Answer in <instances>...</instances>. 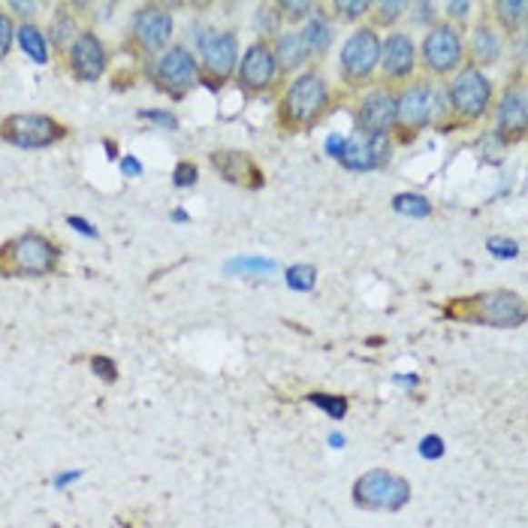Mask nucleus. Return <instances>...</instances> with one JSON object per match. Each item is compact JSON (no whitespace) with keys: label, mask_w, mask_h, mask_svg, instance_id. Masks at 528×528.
Returning <instances> with one entry per match:
<instances>
[{"label":"nucleus","mask_w":528,"mask_h":528,"mask_svg":"<svg viewBox=\"0 0 528 528\" xmlns=\"http://www.w3.org/2000/svg\"><path fill=\"white\" fill-rule=\"evenodd\" d=\"M299 40L302 45H305V52H308V61H320L324 55L329 52V45H333L335 40V25H333V18H329L324 9L317 6V13L308 18L305 27L299 31Z\"/></svg>","instance_id":"21"},{"label":"nucleus","mask_w":528,"mask_h":528,"mask_svg":"<svg viewBox=\"0 0 528 528\" xmlns=\"http://www.w3.org/2000/svg\"><path fill=\"white\" fill-rule=\"evenodd\" d=\"M242 266H230V272H275V263L269 260H235Z\"/></svg>","instance_id":"42"},{"label":"nucleus","mask_w":528,"mask_h":528,"mask_svg":"<svg viewBox=\"0 0 528 528\" xmlns=\"http://www.w3.org/2000/svg\"><path fill=\"white\" fill-rule=\"evenodd\" d=\"M91 372L97 374L100 381L115 384V377H118V365H115V360H109V356H91Z\"/></svg>","instance_id":"39"},{"label":"nucleus","mask_w":528,"mask_h":528,"mask_svg":"<svg viewBox=\"0 0 528 528\" xmlns=\"http://www.w3.org/2000/svg\"><path fill=\"white\" fill-rule=\"evenodd\" d=\"M139 118L148 121V125L164 127V130H178V118L173 115V112H164V109H143V112H139Z\"/></svg>","instance_id":"38"},{"label":"nucleus","mask_w":528,"mask_h":528,"mask_svg":"<svg viewBox=\"0 0 528 528\" xmlns=\"http://www.w3.org/2000/svg\"><path fill=\"white\" fill-rule=\"evenodd\" d=\"M393 212L404 214V218H429L432 214V203L420 194H399L393 200Z\"/></svg>","instance_id":"26"},{"label":"nucleus","mask_w":528,"mask_h":528,"mask_svg":"<svg viewBox=\"0 0 528 528\" xmlns=\"http://www.w3.org/2000/svg\"><path fill=\"white\" fill-rule=\"evenodd\" d=\"M173 15L166 13L164 6L157 4H148V6H139L136 15H134V43L139 45L143 52H166L169 49V40H173Z\"/></svg>","instance_id":"16"},{"label":"nucleus","mask_w":528,"mask_h":528,"mask_svg":"<svg viewBox=\"0 0 528 528\" xmlns=\"http://www.w3.org/2000/svg\"><path fill=\"white\" fill-rule=\"evenodd\" d=\"M196 79H200V64H196L187 45H169L166 52H160V58L151 67V82L160 91L173 94L175 100H182L196 85Z\"/></svg>","instance_id":"9"},{"label":"nucleus","mask_w":528,"mask_h":528,"mask_svg":"<svg viewBox=\"0 0 528 528\" xmlns=\"http://www.w3.org/2000/svg\"><path fill=\"white\" fill-rule=\"evenodd\" d=\"M13 40H15V25L13 18L6 13H0V61L6 58L9 49H13Z\"/></svg>","instance_id":"40"},{"label":"nucleus","mask_w":528,"mask_h":528,"mask_svg":"<svg viewBox=\"0 0 528 528\" xmlns=\"http://www.w3.org/2000/svg\"><path fill=\"white\" fill-rule=\"evenodd\" d=\"M450 115H453V112H450L444 88H432L429 91V125H438V121H444Z\"/></svg>","instance_id":"33"},{"label":"nucleus","mask_w":528,"mask_h":528,"mask_svg":"<svg viewBox=\"0 0 528 528\" xmlns=\"http://www.w3.org/2000/svg\"><path fill=\"white\" fill-rule=\"evenodd\" d=\"M381 88H395V85H408L417 73V43L411 40V34L393 31L381 40Z\"/></svg>","instance_id":"11"},{"label":"nucleus","mask_w":528,"mask_h":528,"mask_svg":"<svg viewBox=\"0 0 528 528\" xmlns=\"http://www.w3.org/2000/svg\"><path fill=\"white\" fill-rule=\"evenodd\" d=\"M444 94H447L450 112L456 118H462V125H474L493 106V82H489V75L483 70L471 67V64H465L459 73H453Z\"/></svg>","instance_id":"4"},{"label":"nucleus","mask_w":528,"mask_h":528,"mask_svg":"<svg viewBox=\"0 0 528 528\" xmlns=\"http://www.w3.org/2000/svg\"><path fill=\"white\" fill-rule=\"evenodd\" d=\"M329 100H333V94H329V85L324 75L317 70L299 73L296 79L290 82V88L284 91V97H281V112H278L281 125L287 130L314 127L317 121L326 115Z\"/></svg>","instance_id":"3"},{"label":"nucleus","mask_w":528,"mask_h":528,"mask_svg":"<svg viewBox=\"0 0 528 528\" xmlns=\"http://www.w3.org/2000/svg\"><path fill=\"white\" fill-rule=\"evenodd\" d=\"M272 58H275L281 73H296L299 67L311 64L305 45H302L296 31H284V34L275 36V43H272Z\"/></svg>","instance_id":"22"},{"label":"nucleus","mask_w":528,"mask_h":528,"mask_svg":"<svg viewBox=\"0 0 528 528\" xmlns=\"http://www.w3.org/2000/svg\"><path fill=\"white\" fill-rule=\"evenodd\" d=\"M493 9V18H489V25L495 27L498 34H516V31H523V25H525V13H528V4L525 0H498V4L489 6Z\"/></svg>","instance_id":"23"},{"label":"nucleus","mask_w":528,"mask_h":528,"mask_svg":"<svg viewBox=\"0 0 528 528\" xmlns=\"http://www.w3.org/2000/svg\"><path fill=\"white\" fill-rule=\"evenodd\" d=\"M329 447H344V438L342 435H329Z\"/></svg>","instance_id":"48"},{"label":"nucleus","mask_w":528,"mask_h":528,"mask_svg":"<svg viewBox=\"0 0 528 528\" xmlns=\"http://www.w3.org/2000/svg\"><path fill=\"white\" fill-rule=\"evenodd\" d=\"M109 55L106 45L94 31H82L73 40L70 52H67V67L79 82H97L103 73H106Z\"/></svg>","instance_id":"18"},{"label":"nucleus","mask_w":528,"mask_h":528,"mask_svg":"<svg viewBox=\"0 0 528 528\" xmlns=\"http://www.w3.org/2000/svg\"><path fill=\"white\" fill-rule=\"evenodd\" d=\"M333 13L344 18L347 25H360L365 15H372V4L369 0H338L333 4Z\"/></svg>","instance_id":"28"},{"label":"nucleus","mask_w":528,"mask_h":528,"mask_svg":"<svg viewBox=\"0 0 528 528\" xmlns=\"http://www.w3.org/2000/svg\"><path fill=\"white\" fill-rule=\"evenodd\" d=\"M342 148H344V136H329L326 139V154L329 157H338L342 154Z\"/></svg>","instance_id":"46"},{"label":"nucleus","mask_w":528,"mask_h":528,"mask_svg":"<svg viewBox=\"0 0 528 528\" xmlns=\"http://www.w3.org/2000/svg\"><path fill=\"white\" fill-rule=\"evenodd\" d=\"M67 224L73 226V230H79L82 235H88V239H97V226H91L88 221H82V218H75V214H70Z\"/></svg>","instance_id":"45"},{"label":"nucleus","mask_w":528,"mask_h":528,"mask_svg":"<svg viewBox=\"0 0 528 528\" xmlns=\"http://www.w3.org/2000/svg\"><path fill=\"white\" fill-rule=\"evenodd\" d=\"M423 70L429 75H450L465 67V36L447 22L435 25L420 45Z\"/></svg>","instance_id":"8"},{"label":"nucleus","mask_w":528,"mask_h":528,"mask_svg":"<svg viewBox=\"0 0 528 528\" xmlns=\"http://www.w3.org/2000/svg\"><path fill=\"white\" fill-rule=\"evenodd\" d=\"M281 79V70L272 58V45L266 40H257L244 49L239 67H235V82L248 94H266L275 91Z\"/></svg>","instance_id":"12"},{"label":"nucleus","mask_w":528,"mask_h":528,"mask_svg":"<svg viewBox=\"0 0 528 528\" xmlns=\"http://www.w3.org/2000/svg\"><path fill=\"white\" fill-rule=\"evenodd\" d=\"M444 314L450 320H465V324L513 329L525 324V299L513 290H489V294L450 299L444 305Z\"/></svg>","instance_id":"1"},{"label":"nucleus","mask_w":528,"mask_h":528,"mask_svg":"<svg viewBox=\"0 0 528 528\" xmlns=\"http://www.w3.org/2000/svg\"><path fill=\"white\" fill-rule=\"evenodd\" d=\"M311 404H317V408H324L329 417L342 420L347 413V399H342V395H326V393H311L308 395Z\"/></svg>","instance_id":"31"},{"label":"nucleus","mask_w":528,"mask_h":528,"mask_svg":"<svg viewBox=\"0 0 528 528\" xmlns=\"http://www.w3.org/2000/svg\"><path fill=\"white\" fill-rule=\"evenodd\" d=\"M61 263V248L43 233L27 230L0 244V278H43Z\"/></svg>","instance_id":"2"},{"label":"nucleus","mask_w":528,"mask_h":528,"mask_svg":"<svg viewBox=\"0 0 528 528\" xmlns=\"http://www.w3.org/2000/svg\"><path fill=\"white\" fill-rule=\"evenodd\" d=\"M79 22H75V13L70 4H61L55 9V18H52V27H49V45H55L58 52L67 55L73 40L79 36Z\"/></svg>","instance_id":"24"},{"label":"nucleus","mask_w":528,"mask_h":528,"mask_svg":"<svg viewBox=\"0 0 528 528\" xmlns=\"http://www.w3.org/2000/svg\"><path fill=\"white\" fill-rule=\"evenodd\" d=\"M278 25H281V15H278L275 4L257 9V31L260 36H266V43H269V36H278Z\"/></svg>","instance_id":"32"},{"label":"nucleus","mask_w":528,"mask_h":528,"mask_svg":"<svg viewBox=\"0 0 528 528\" xmlns=\"http://www.w3.org/2000/svg\"><path fill=\"white\" fill-rule=\"evenodd\" d=\"M212 164L221 178L235 187H244V191H260L266 184V175L257 166V160L244 151H212Z\"/></svg>","instance_id":"19"},{"label":"nucleus","mask_w":528,"mask_h":528,"mask_svg":"<svg viewBox=\"0 0 528 528\" xmlns=\"http://www.w3.org/2000/svg\"><path fill=\"white\" fill-rule=\"evenodd\" d=\"M381 64V36L372 25H360L342 45V79L351 88H365L374 82Z\"/></svg>","instance_id":"5"},{"label":"nucleus","mask_w":528,"mask_h":528,"mask_svg":"<svg viewBox=\"0 0 528 528\" xmlns=\"http://www.w3.org/2000/svg\"><path fill=\"white\" fill-rule=\"evenodd\" d=\"M314 281H317V272H314V266H308V263H296V266L287 269V284L299 290V294L314 290Z\"/></svg>","instance_id":"29"},{"label":"nucleus","mask_w":528,"mask_h":528,"mask_svg":"<svg viewBox=\"0 0 528 528\" xmlns=\"http://www.w3.org/2000/svg\"><path fill=\"white\" fill-rule=\"evenodd\" d=\"M354 502L365 511H402L411 502V483L393 471L374 468L356 480Z\"/></svg>","instance_id":"7"},{"label":"nucleus","mask_w":528,"mask_h":528,"mask_svg":"<svg viewBox=\"0 0 528 528\" xmlns=\"http://www.w3.org/2000/svg\"><path fill=\"white\" fill-rule=\"evenodd\" d=\"M9 13L22 15L25 25H31V18L40 13V4H22V0H15V4H9Z\"/></svg>","instance_id":"43"},{"label":"nucleus","mask_w":528,"mask_h":528,"mask_svg":"<svg viewBox=\"0 0 528 528\" xmlns=\"http://www.w3.org/2000/svg\"><path fill=\"white\" fill-rule=\"evenodd\" d=\"M121 173L130 175V178H139L143 175V164H139L134 154H127V157H121Z\"/></svg>","instance_id":"44"},{"label":"nucleus","mask_w":528,"mask_h":528,"mask_svg":"<svg viewBox=\"0 0 528 528\" xmlns=\"http://www.w3.org/2000/svg\"><path fill=\"white\" fill-rule=\"evenodd\" d=\"M360 136H390L395 130V94L390 88H374L363 97L356 109Z\"/></svg>","instance_id":"15"},{"label":"nucleus","mask_w":528,"mask_h":528,"mask_svg":"<svg viewBox=\"0 0 528 528\" xmlns=\"http://www.w3.org/2000/svg\"><path fill=\"white\" fill-rule=\"evenodd\" d=\"M106 154L115 157V145H112V139H106Z\"/></svg>","instance_id":"49"},{"label":"nucleus","mask_w":528,"mask_h":528,"mask_svg":"<svg viewBox=\"0 0 528 528\" xmlns=\"http://www.w3.org/2000/svg\"><path fill=\"white\" fill-rule=\"evenodd\" d=\"M393 157V143L390 136H354L344 139V148L338 160H342L344 169L351 173H374L390 164Z\"/></svg>","instance_id":"17"},{"label":"nucleus","mask_w":528,"mask_h":528,"mask_svg":"<svg viewBox=\"0 0 528 528\" xmlns=\"http://www.w3.org/2000/svg\"><path fill=\"white\" fill-rule=\"evenodd\" d=\"M444 438H438V435H426L420 441V456L423 459H429V462H435V459H441L444 456Z\"/></svg>","instance_id":"41"},{"label":"nucleus","mask_w":528,"mask_h":528,"mask_svg":"<svg viewBox=\"0 0 528 528\" xmlns=\"http://www.w3.org/2000/svg\"><path fill=\"white\" fill-rule=\"evenodd\" d=\"M82 477V471H64V474H58L55 477V486L58 489H64V486H70V483H75V480Z\"/></svg>","instance_id":"47"},{"label":"nucleus","mask_w":528,"mask_h":528,"mask_svg":"<svg viewBox=\"0 0 528 528\" xmlns=\"http://www.w3.org/2000/svg\"><path fill=\"white\" fill-rule=\"evenodd\" d=\"M486 248L498 260H507V257H516V254H520V244H516L513 239H502V235H493V239L486 242Z\"/></svg>","instance_id":"37"},{"label":"nucleus","mask_w":528,"mask_h":528,"mask_svg":"<svg viewBox=\"0 0 528 528\" xmlns=\"http://www.w3.org/2000/svg\"><path fill=\"white\" fill-rule=\"evenodd\" d=\"M411 4H404V0H381V4H372V25H395L399 18L408 13Z\"/></svg>","instance_id":"27"},{"label":"nucleus","mask_w":528,"mask_h":528,"mask_svg":"<svg viewBox=\"0 0 528 528\" xmlns=\"http://www.w3.org/2000/svg\"><path fill=\"white\" fill-rule=\"evenodd\" d=\"M471 9H474V4H468V0H453V4H447V6H444V13H447V25L459 27V31H462V25H468Z\"/></svg>","instance_id":"35"},{"label":"nucleus","mask_w":528,"mask_h":528,"mask_svg":"<svg viewBox=\"0 0 528 528\" xmlns=\"http://www.w3.org/2000/svg\"><path fill=\"white\" fill-rule=\"evenodd\" d=\"M408 13L413 15V25H420V27H435L438 22V6L435 4H429V0H420V4H411L408 6Z\"/></svg>","instance_id":"34"},{"label":"nucleus","mask_w":528,"mask_h":528,"mask_svg":"<svg viewBox=\"0 0 528 528\" xmlns=\"http://www.w3.org/2000/svg\"><path fill=\"white\" fill-rule=\"evenodd\" d=\"M15 40L18 49H22L34 64H49V36H45L34 22L31 25H18L15 27Z\"/></svg>","instance_id":"25"},{"label":"nucleus","mask_w":528,"mask_h":528,"mask_svg":"<svg viewBox=\"0 0 528 528\" xmlns=\"http://www.w3.org/2000/svg\"><path fill=\"white\" fill-rule=\"evenodd\" d=\"M70 130L58 118L43 112H15L0 121V139L15 148H49L61 143Z\"/></svg>","instance_id":"6"},{"label":"nucleus","mask_w":528,"mask_h":528,"mask_svg":"<svg viewBox=\"0 0 528 528\" xmlns=\"http://www.w3.org/2000/svg\"><path fill=\"white\" fill-rule=\"evenodd\" d=\"M200 61H203V75L212 88H221V85L230 79L239 67V40H235L233 31H205L200 34Z\"/></svg>","instance_id":"10"},{"label":"nucleus","mask_w":528,"mask_h":528,"mask_svg":"<svg viewBox=\"0 0 528 528\" xmlns=\"http://www.w3.org/2000/svg\"><path fill=\"white\" fill-rule=\"evenodd\" d=\"M504 55V36L495 31L489 22H480L471 27V36L465 43V58H471V67L483 70L502 61Z\"/></svg>","instance_id":"20"},{"label":"nucleus","mask_w":528,"mask_h":528,"mask_svg":"<svg viewBox=\"0 0 528 528\" xmlns=\"http://www.w3.org/2000/svg\"><path fill=\"white\" fill-rule=\"evenodd\" d=\"M429 91L432 85L426 79L402 85L395 94V130L404 139H413L423 127H429Z\"/></svg>","instance_id":"13"},{"label":"nucleus","mask_w":528,"mask_h":528,"mask_svg":"<svg viewBox=\"0 0 528 528\" xmlns=\"http://www.w3.org/2000/svg\"><path fill=\"white\" fill-rule=\"evenodd\" d=\"M278 6V15L281 22H302V18H308L317 13L314 4H299V0H284V4H275Z\"/></svg>","instance_id":"30"},{"label":"nucleus","mask_w":528,"mask_h":528,"mask_svg":"<svg viewBox=\"0 0 528 528\" xmlns=\"http://www.w3.org/2000/svg\"><path fill=\"white\" fill-rule=\"evenodd\" d=\"M528 130V103H525V88L523 82L511 85L502 100H498L495 109V136L502 139L504 145H516L525 139Z\"/></svg>","instance_id":"14"},{"label":"nucleus","mask_w":528,"mask_h":528,"mask_svg":"<svg viewBox=\"0 0 528 528\" xmlns=\"http://www.w3.org/2000/svg\"><path fill=\"white\" fill-rule=\"evenodd\" d=\"M196 182H200V169H196V164H191V160H182L173 173V184L175 187H194Z\"/></svg>","instance_id":"36"}]
</instances>
